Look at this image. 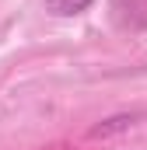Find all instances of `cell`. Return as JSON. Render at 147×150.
<instances>
[{
    "label": "cell",
    "mask_w": 147,
    "mask_h": 150,
    "mask_svg": "<svg viewBox=\"0 0 147 150\" xmlns=\"http://www.w3.org/2000/svg\"><path fill=\"white\" fill-rule=\"evenodd\" d=\"M112 21L126 32H147V0H112Z\"/></svg>",
    "instance_id": "1"
},
{
    "label": "cell",
    "mask_w": 147,
    "mask_h": 150,
    "mask_svg": "<svg viewBox=\"0 0 147 150\" xmlns=\"http://www.w3.org/2000/svg\"><path fill=\"white\" fill-rule=\"evenodd\" d=\"M133 122H137V115H112V119H105V122L91 126V129H88V136H91V140H105V136H112V133L130 129Z\"/></svg>",
    "instance_id": "2"
},
{
    "label": "cell",
    "mask_w": 147,
    "mask_h": 150,
    "mask_svg": "<svg viewBox=\"0 0 147 150\" xmlns=\"http://www.w3.org/2000/svg\"><path fill=\"white\" fill-rule=\"evenodd\" d=\"M95 0H46V11L53 18H74V14H84Z\"/></svg>",
    "instance_id": "3"
}]
</instances>
